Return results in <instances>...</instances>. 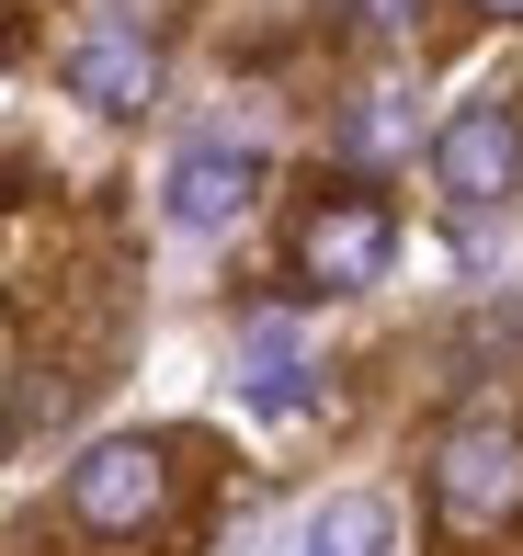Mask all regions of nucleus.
<instances>
[{"label": "nucleus", "instance_id": "7ed1b4c3", "mask_svg": "<svg viewBox=\"0 0 523 556\" xmlns=\"http://www.w3.org/2000/svg\"><path fill=\"white\" fill-rule=\"evenodd\" d=\"M69 511H80L91 534H137V522L160 511V443H91L80 466H69Z\"/></svg>", "mask_w": 523, "mask_h": 556}, {"label": "nucleus", "instance_id": "f257e3e1", "mask_svg": "<svg viewBox=\"0 0 523 556\" xmlns=\"http://www.w3.org/2000/svg\"><path fill=\"white\" fill-rule=\"evenodd\" d=\"M433 500L456 534H501V522L523 511V432L512 420H456L433 454Z\"/></svg>", "mask_w": 523, "mask_h": 556}, {"label": "nucleus", "instance_id": "39448f33", "mask_svg": "<svg viewBox=\"0 0 523 556\" xmlns=\"http://www.w3.org/2000/svg\"><path fill=\"white\" fill-rule=\"evenodd\" d=\"M296 250H308V273H319V285H376V273H387V250H398V227H387L376 205H319Z\"/></svg>", "mask_w": 523, "mask_h": 556}, {"label": "nucleus", "instance_id": "423d86ee", "mask_svg": "<svg viewBox=\"0 0 523 556\" xmlns=\"http://www.w3.org/2000/svg\"><path fill=\"white\" fill-rule=\"evenodd\" d=\"M160 205H171V227L206 239V227H228L239 205H251V160H239V148H183L171 182H160Z\"/></svg>", "mask_w": 523, "mask_h": 556}, {"label": "nucleus", "instance_id": "20e7f679", "mask_svg": "<svg viewBox=\"0 0 523 556\" xmlns=\"http://www.w3.org/2000/svg\"><path fill=\"white\" fill-rule=\"evenodd\" d=\"M58 80L80 91V103H103V114H137L148 91H160V58H148V35H126V23H80L69 35V58H58Z\"/></svg>", "mask_w": 523, "mask_h": 556}, {"label": "nucleus", "instance_id": "6e6552de", "mask_svg": "<svg viewBox=\"0 0 523 556\" xmlns=\"http://www.w3.org/2000/svg\"><path fill=\"white\" fill-rule=\"evenodd\" d=\"M398 137H410V91H364V114H353V148H364V160H387Z\"/></svg>", "mask_w": 523, "mask_h": 556}, {"label": "nucleus", "instance_id": "1a4fd4ad", "mask_svg": "<svg viewBox=\"0 0 523 556\" xmlns=\"http://www.w3.org/2000/svg\"><path fill=\"white\" fill-rule=\"evenodd\" d=\"M478 12H523V0H478Z\"/></svg>", "mask_w": 523, "mask_h": 556}, {"label": "nucleus", "instance_id": "f03ea898", "mask_svg": "<svg viewBox=\"0 0 523 556\" xmlns=\"http://www.w3.org/2000/svg\"><path fill=\"white\" fill-rule=\"evenodd\" d=\"M433 170H444V193H456V205H501V193L523 182V125H512L501 103H466V114H444Z\"/></svg>", "mask_w": 523, "mask_h": 556}, {"label": "nucleus", "instance_id": "0eeeda50", "mask_svg": "<svg viewBox=\"0 0 523 556\" xmlns=\"http://www.w3.org/2000/svg\"><path fill=\"white\" fill-rule=\"evenodd\" d=\"M387 534H398V522H387V500H376V489H341L331 511L296 534V556H387Z\"/></svg>", "mask_w": 523, "mask_h": 556}]
</instances>
